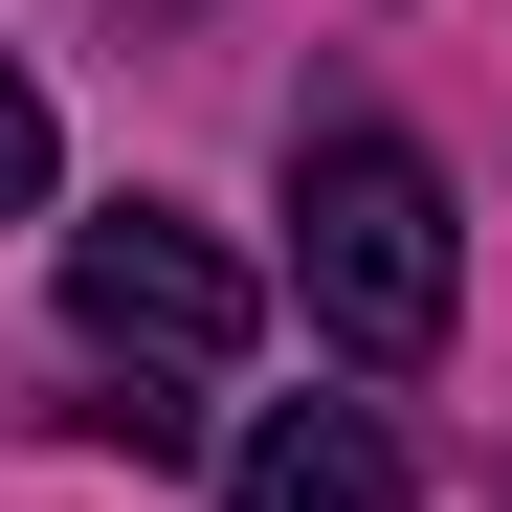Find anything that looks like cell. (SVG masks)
<instances>
[{
  "label": "cell",
  "instance_id": "7a4b0ae2",
  "mask_svg": "<svg viewBox=\"0 0 512 512\" xmlns=\"http://www.w3.org/2000/svg\"><path fill=\"white\" fill-rule=\"evenodd\" d=\"M67 334H90L112 379H223L245 334H268V290H245V245H201L179 201H112V223H67Z\"/></svg>",
  "mask_w": 512,
  "mask_h": 512
},
{
  "label": "cell",
  "instance_id": "3957f363",
  "mask_svg": "<svg viewBox=\"0 0 512 512\" xmlns=\"http://www.w3.org/2000/svg\"><path fill=\"white\" fill-rule=\"evenodd\" d=\"M223 512H401V423L379 401H268L245 468H223Z\"/></svg>",
  "mask_w": 512,
  "mask_h": 512
},
{
  "label": "cell",
  "instance_id": "6da1fadb",
  "mask_svg": "<svg viewBox=\"0 0 512 512\" xmlns=\"http://www.w3.org/2000/svg\"><path fill=\"white\" fill-rule=\"evenodd\" d=\"M290 268H312V334H334V357H423L446 290H468V245H446V156L379 134V112L290 134Z\"/></svg>",
  "mask_w": 512,
  "mask_h": 512
},
{
  "label": "cell",
  "instance_id": "277c9868",
  "mask_svg": "<svg viewBox=\"0 0 512 512\" xmlns=\"http://www.w3.org/2000/svg\"><path fill=\"white\" fill-rule=\"evenodd\" d=\"M23 201H45V90L0 67V223H23Z\"/></svg>",
  "mask_w": 512,
  "mask_h": 512
}]
</instances>
